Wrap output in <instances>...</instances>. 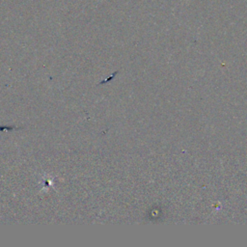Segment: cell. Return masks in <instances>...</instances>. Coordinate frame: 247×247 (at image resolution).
Instances as JSON below:
<instances>
[{"instance_id":"1","label":"cell","mask_w":247,"mask_h":247,"mask_svg":"<svg viewBox=\"0 0 247 247\" xmlns=\"http://www.w3.org/2000/svg\"><path fill=\"white\" fill-rule=\"evenodd\" d=\"M14 126H0V131H14Z\"/></svg>"}]
</instances>
